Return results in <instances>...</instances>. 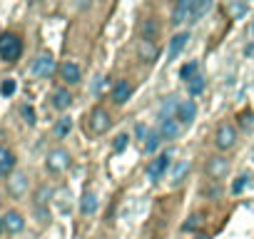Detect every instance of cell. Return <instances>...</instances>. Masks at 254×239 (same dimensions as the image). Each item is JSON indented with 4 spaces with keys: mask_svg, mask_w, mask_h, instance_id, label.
Returning <instances> with one entry per match:
<instances>
[{
    "mask_svg": "<svg viewBox=\"0 0 254 239\" xmlns=\"http://www.w3.org/2000/svg\"><path fill=\"white\" fill-rule=\"evenodd\" d=\"M23 53V40L15 35V33H5L0 35V58L5 62H15Z\"/></svg>",
    "mask_w": 254,
    "mask_h": 239,
    "instance_id": "cell-1",
    "label": "cell"
},
{
    "mask_svg": "<svg viewBox=\"0 0 254 239\" xmlns=\"http://www.w3.org/2000/svg\"><path fill=\"white\" fill-rule=\"evenodd\" d=\"M70 155L65 152V150H53V152H48V160H45V167H48V172H53V175H60V172H65L67 167H70Z\"/></svg>",
    "mask_w": 254,
    "mask_h": 239,
    "instance_id": "cell-2",
    "label": "cell"
},
{
    "mask_svg": "<svg viewBox=\"0 0 254 239\" xmlns=\"http://www.w3.org/2000/svg\"><path fill=\"white\" fill-rule=\"evenodd\" d=\"M234 142H237V130H234L229 122L219 125V127H217V135H214V145H217L219 150H232Z\"/></svg>",
    "mask_w": 254,
    "mask_h": 239,
    "instance_id": "cell-3",
    "label": "cell"
},
{
    "mask_svg": "<svg viewBox=\"0 0 254 239\" xmlns=\"http://www.w3.org/2000/svg\"><path fill=\"white\" fill-rule=\"evenodd\" d=\"M0 222H3V232H8V234H20V232L25 229V219H23V214L15 212V209L5 212L3 217H0Z\"/></svg>",
    "mask_w": 254,
    "mask_h": 239,
    "instance_id": "cell-4",
    "label": "cell"
},
{
    "mask_svg": "<svg viewBox=\"0 0 254 239\" xmlns=\"http://www.w3.org/2000/svg\"><path fill=\"white\" fill-rule=\"evenodd\" d=\"M53 72H55V60H53V55H48V53L38 55L35 62H33V75H38V77H50Z\"/></svg>",
    "mask_w": 254,
    "mask_h": 239,
    "instance_id": "cell-5",
    "label": "cell"
},
{
    "mask_svg": "<svg viewBox=\"0 0 254 239\" xmlns=\"http://www.w3.org/2000/svg\"><path fill=\"white\" fill-rule=\"evenodd\" d=\"M110 125H112V120H110V115H107L105 110H92V115H90V130H92L95 135L107 132Z\"/></svg>",
    "mask_w": 254,
    "mask_h": 239,
    "instance_id": "cell-6",
    "label": "cell"
},
{
    "mask_svg": "<svg viewBox=\"0 0 254 239\" xmlns=\"http://www.w3.org/2000/svg\"><path fill=\"white\" fill-rule=\"evenodd\" d=\"M25 192H28V177H25L23 172L10 175V179H8V194L15 197V199H20Z\"/></svg>",
    "mask_w": 254,
    "mask_h": 239,
    "instance_id": "cell-7",
    "label": "cell"
},
{
    "mask_svg": "<svg viewBox=\"0 0 254 239\" xmlns=\"http://www.w3.org/2000/svg\"><path fill=\"white\" fill-rule=\"evenodd\" d=\"M192 8H194V0H177V8L172 13V25H182L192 18Z\"/></svg>",
    "mask_w": 254,
    "mask_h": 239,
    "instance_id": "cell-8",
    "label": "cell"
},
{
    "mask_svg": "<svg viewBox=\"0 0 254 239\" xmlns=\"http://www.w3.org/2000/svg\"><path fill=\"white\" fill-rule=\"evenodd\" d=\"M229 172V162L224 160V157H212V160H207V175L212 177V179H219V177H224Z\"/></svg>",
    "mask_w": 254,
    "mask_h": 239,
    "instance_id": "cell-9",
    "label": "cell"
},
{
    "mask_svg": "<svg viewBox=\"0 0 254 239\" xmlns=\"http://www.w3.org/2000/svg\"><path fill=\"white\" fill-rule=\"evenodd\" d=\"M13 170H15V155L0 145V177H10Z\"/></svg>",
    "mask_w": 254,
    "mask_h": 239,
    "instance_id": "cell-10",
    "label": "cell"
},
{
    "mask_svg": "<svg viewBox=\"0 0 254 239\" xmlns=\"http://www.w3.org/2000/svg\"><path fill=\"white\" fill-rule=\"evenodd\" d=\"M130 95H132V85L127 80H117V85L112 87V102L115 105H125L127 100H130Z\"/></svg>",
    "mask_w": 254,
    "mask_h": 239,
    "instance_id": "cell-11",
    "label": "cell"
},
{
    "mask_svg": "<svg viewBox=\"0 0 254 239\" xmlns=\"http://www.w3.org/2000/svg\"><path fill=\"white\" fill-rule=\"evenodd\" d=\"M194 117H197V105L192 100H182L180 107H177V120H180L182 125H190Z\"/></svg>",
    "mask_w": 254,
    "mask_h": 239,
    "instance_id": "cell-12",
    "label": "cell"
},
{
    "mask_svg": "<svg viewBox=\"0 0 254 239\" xmlns=\"http://www.w3.org/2000/svg\"><path fill=\"white\" fill-rule=\"evenodd\" d=\"M160 135L162 140H177L180 135V125H177V117H167V120H160Z\"/></svg>",
    "mask_w": 254,
    "mask_h": 239,
    "instance_id": "cell-13",
    "label": "cell"
},
{
    "mask_svg": "<svg viewBox=\"0 0 254 239\" xmlns=\"http://www.w3.org/2000/svg\"><path fill=\"white\" fill-rule=\"evenodd\" d=\"M167 165H170V157H167V155H160L155 162H150V167H147V177H150L152 182L162 179V175H165Z\"/></svg>",
    "mask_w": 254,
    "mask_h": 239,
    "instance_id": "cell-14",
    "label": "cell"
},
{
    "mask_svg": "<svg viewBox=\"0 0 254 239\" xmlns=\"http://www.w3.org/2000/svg\"><path fill=\"white\" fill-rule=\"evenodd\" d=\"M60 75H63V80L67 85H77L80 82V67L75 62H63L60 65Z\"/></svg>",
    "mask_w": 254,
    "mask_h": 239,
    "instance_id": "cell-15",
    "label": "cell"
},
{
    "mask_svg": "<svg viewBox=\"0 0 254 239\" xmlns=\"http://www.w3.org/2000/svg\"><path fill=\"white\" fill-rule=\"evenodd\" d=\"M187 40H190V35L187 33H180V35H175L172 40H170V50H167V58L170 60H175L182 50H185V45H187Z\"/></svg>",
    "mask_w": 254,
    "mask_h": 239,
    "instance_id": "cell-16",
    "label": "cell"
},
{
    "mask_svg": "<svg viewBox=\"0 0 254 239\" xmlns=\"http://www.w3.org/2000/svg\"><path fill=\"white\" fill-rule=\"evenodd\" d=\"M140 33H142V40H147V43H155V40H157V35H160V28H157V23H155L152 18H147V20H142V25H140Z\"/></svg>",
    "mask_w": 254,
    "mask_h": 239,
    "instance_id": "cell-17",
    "label": "cell"
},
{
    "mask_svg": "<svg viewBox=\"0 0 254 239\" xmlns=\"http://www.w3.org/2000/svg\"><path fill=\"white\" fill-rule=\"evenodd\" d=\"M70 105H72V95H70L67 90L60 87V90L53 92V107H55V110H67Z\"/></svg>",
    "mask_w": 254,
    "mask_h": 239,
    "instance_id": "cell-18",
    "label": "cell"
},
{
    "mask_svg": "<svg viewBox=\"0 0 254 239\" xmlns=\"http://www.w3.org/2000/svg\"><path fill=\"white\" fill-rule=\"evenodd\" d=\"M80 212L82 214H95L97 212V194L95 192H85L80 197Z\"/></svg>",
    "mask_w": 254,
    "mask_h": 239,
    "instance_id": "cell-19",
    "label": "cell"
},
{
    "mask_svg": "<svg viewBox=\"0 0 254 239\" xmlns=\"http://www.w3.org/2000/svg\"><path fill=\"white\" fill-rule=\"evenodd\" d=\"M137 55H140L142 60L152 62V60L157 58V45H155V43H147V40H140V43H137Z\"/></svg>",
    "mask_w": 254,
    "mask_h": 239,
    "instance_id": "cell-20",
    "label": "cell"
},
{
    "mask_svg": "<svg viewBox=\"0 0 254 239\" xmlns=\"http://www.w3.org/2000/svg\"><path fill=\"white\" fill-rule=\"evenodd\" d=\"M209 8H212V0H194V8H192V18H190V20L204 18V15L209 13Z\"/></svg>",
    "mask_w": 254,
    "mask_h": 239,
    "instance_id": "cell-21",
    "label": "cell"
},
{
    "mask_svg": "<svg viewBox=\"0 0 254 239\" xmlns=\"http://www.w3.org/2000/svg\"><path fill=\"white\" fill-rule=\"evenodd\" d=\"M177 107H180V102L175 100V97H167L165 100V105H162V110H160V120H167V117H177Z\"/></svg>",
    "mask_w": 254,
    "mask_h": 239,
    "instance_id": "cell-22",
    "label": "cell"
},
{
    "mask_svg": "<svg viewBox=\"0 0 254 239\" xmlns=\"http://www.w3.org/2000/svg\"><path fill=\"white\" fill-rule=\"evenodd\" d=\"M50 197H53V189L50 187H38V192H35V207H48V202H50Z\"/></svg>",
    "mask_w": 254,
    "mask_h": 239,
    "instance_id": "cell-23",
    "label": "cell"
},
{
    "mask_svg": "<svg viewBox=\"0 0 254 239\" xmlns=\"http://www.w3.org/2000/svg\"><path fill=\"white\" fill-rule=\"evenodd\" d=\"M70 130H72V120L70 117H60L58 122H55V135L58 137H65Z\"/></svg>",
    "mask_w": 254,
    "mask_h": 239,
    "instance_id": "cell-24",
    "label": "cell"
},
{
    "mask_svg": "<svg viewBox=\"0 0 254 239\" xmlns=\"http://www.w3.org/2000/svg\"><path fill=\"white\" fill-rule=\"evenodd\" d=\"M160 142H162V135H160V130L150 132V135H147V142H145V152H155Z\"/></svg>",
    "mask_w": 254,
    "mask_h": 239,
    "instance_id": "cell-25",
    "label": "cell"
},
{
    "mask_svg": "<svg viewBox=\"0 0 254 239\" xmlns=\"http://www.w3.org/2000/svg\"><path fill=\"white\" fill-rule=\"evenodd\" d=\"M187 90H190V95H192V97H194V95H199V92L204 90V80H202L199 75H197V77H192V80L187 82Z\"/></svg>",
    "mask_w": 254,
    "mask_h": 239,
    "instance_id": "cell-26",
    "label": "cell"
},
{
    "mask_svg": "<svg viewBox=\"0 0 254 239\" xmlns=\"http://www.w3.org/2000/svg\"><path fill=\"white\" fill-rule=\"evenodd\" d=\"M247 13V5L242 3V0H232V3H229V15L232 18H242Z\"/></svg>",
    "mask_w": 254,
    "mask_h": 239,
    "instance_id": "cell-27",
    "label": "cell"
},
{
    "mask_svg": "<svg viewBox=\"0 0 254 239\" xmlns=\"http://www.w3.org/2000/svg\"><path fill=\"white\" fill-rule=\"evenodd\" d=\"M180 77L187 80V82H190L192 77H197V62H187V65L180 70Z\"/></svg>",
    "mask_w": 254,
    "mask_h": 239,
    "instance_id": "cell-28",
    "label": "cell"
},
{
    "mask_svg": "<svg viewBox=\"0 0 254 239\" xmlns=\"http://www.w3.org/2000/svg\"><path fill=\"white\" fill-rule=\"evenodd\" d=\"M187 170H190V165H187V162H180V165L172 170V179H175V182H180V179L187 175Z\"/></svg>",
    "mask_w": 254,
    "mask_h": 239,
    "instance_id": "cell-29",
    "label": "cell"
},
{
    "mask_svg": "<svg viewBox=\"0 0 254 239\" xmlns=\"http://www.w3.org/2000/svg\"><path fill=\"white\" fill-rule=\"evenodd\" d=\"M15 80H3V85H0V95H5V97H10L13 92H15Z\"/></svg>",
    "mask_w": 254,
    "mask_h": 239,
    "instance_id": "cell-30",
    "label": "cell"
},
{
    "mask_svg": "<svg viewBox=\"0 0 254 239\" xmlns=\"http://www.w3.org/2000/svg\"><path fill=\"white\" fill-rule=\"evenodd\" d=\"M247 179H249L247 175H242V177H237V179L232 182V192H234V194H239V192H242V189L247 187Z\"/></svg>",
    "mask_w": 254,
    "mask_h": 239,
    "instance_id": "cell-31",
    "label": "cell"
},
{
    "mask_svg": "<svg viewBox=\"0 0 254 239\" xmlns=\"http://www.w3.org/2000/svg\"><path fill=\"white\" fill-rule=\"evenodd\" d=\"M20 112H23V117H25V122H28V125H35V112H33L30 105H23Z\"/></svg>",
    "mask_w": 254,
    "mask_h": 239,
    "instance_id": "cell-32",
    "label": "cell"
},
{
    "mask_svg": "<svg viewBox=\"0 0 254 239\" xmlns=\"http://www.w3.org/2000/svg\"><path fill=\"white\" fill-rule=\"evenodd\" d=\"M127 140H130L127 135H120V137L115 140V145H112V147H115V152H122V150L127 147Z\"/></svg>",
    "mask_w": 254,
    "mask_h": 239,
    "instance_id": "cell-33",
    "label": "cell"
},
{
    "mask_svg": "<svg viewBox=\"0 0 254 239\" xmlns=\"http://www.w3.org/2000/svg\"><path fill=\"white\" fill-rule=\"evenodd\" d=\"M147 135H150V132H147L145 125H137V127H135V137H137V140H147Z\"/></svg>",
    "mask_w": 254,
    "mask_h": 239,
    "instance_id": "cell-34",
    "label": "cell"
},
{
    "mask_svg": "<svg viewBox=\"0 0 254 239\" xmlns=\"http://www.w3.org/2000/svg\"><path fill=\"white\" fill-rule=\"evenodd\" d=\"M90 5V0H80V8H87Z\"/></svg>",
    "mask_w": 254,
    "mask_h": 239,
    "instance_id": "cell-35",
    "label": "cell"
},
{
    "mask_svg": "<svg viewBox=\"0 0 254 239\" xmlns=\"http://www.w3.org/2000/svg\"><path fill=\"white\" fill-rule=\"evenodd\" d=\"M28 3H40V0H28Z\"/></svg>",
    "mask_w": 254,
    "mask_h": 239,
    "instance_id": "cell-36",
    "label": "cell"
},
{
    "mask_svg": "<svg viewBox=\"0 0 254 239\" xmlns=\"http://www.w3.org/2000/svg\"><path fill=\"white\" fill-rule=\"evenodd\" d=\"M197 239H207V237H197Z\"/></svg>",
    "mask_w": 254,
    "mask_h": 239,
    "instance_id": "cell-37",
    "label": "cell"
},
{
    "mask_svg": "<svg viewBox=\"0 0 254 239\" xmlns=\"http://www.w3.org/2000/svg\"><path fill=\"white\" fill-rule=\"evenodd\" d=\"M0 229H3V222H0Z\"/></svg>",
    "mask_w": 254,
    "mask_h": 239,
    "instance_id": "cell-38",
    "label": "cell"
},
{
    "mask_svg": "<svg viewBox=\"0 0 254 239\" xmlns=\"http://www.w3.org/2000/svg\"><path fill=\"white\" fill-rule=\"evenodd\" d=\"M0 202H3V194H0Z\"/></svg>",
    "mask_w": 254,
    "mask_h": 239,
    "instance_id": "cell-39",
    "label": "cell"
},
{
    "mask_svg": "<svg viewBox=\"0 0 254 239\" xmlns=\"http://www.w3.org/2000/svg\"><path fill=\"white\" fill-rule=\"evenodd\" d=\"M252 33H254V25H252Z\"/></svg>",
    "mask_w": 254,
    "mask_h": 239,
    "instance_id": "cell-40",
    "label": "cell"
},
{
    "mask_svg": "<svg viewBox=\"0 0 254 239\" xmlns=\"http://www.w3.org/2000/svg\"><path fill=\"white\" fill-rule=\"evenodd\" d=\"M244 3H249V0H244Z\"/></svg>",
    "mask_w": 254,
    "mask_h": 239,
    "instance_id": "cell-41",
    "label": "cell"
}]
</instances>
